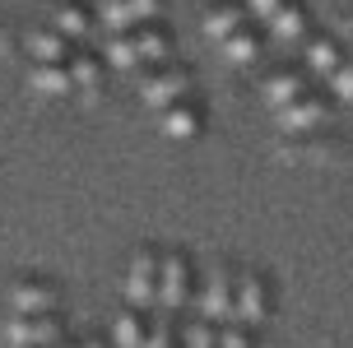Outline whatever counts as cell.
<instances>
[{
	"instance_id": "cell-11",
	"label": "cell",
	"mask_w": 353,
	"mask_h": 348,
	"mask_svg": "<svg viewBox=\"0 0 353 348\" xmlns=\"http://www.w3.org/2000/svg\"><path fill=\"white\" fill-rule=\"evenodd\" d=\"M265 33H270V42H274V47H302V42H307V33H312L307 10H302L298 0H283L279 14L265 23Z\"/></svg>"
},
{
	"instance_id": "cell-2",
	"label": "cell",
	"mask_w": 353,
	"mask_h": 348,
	"mask_svg": "<svg viewBox=\"0 0 353 348\" xmlns=\"http://www.w3.org/2000/svg\"><path fill=\"white\" fill-rule=\"evenodd\" d=\"M232 288H237L232 265H214L210 274H205V283H200V293H195V316L210 320V325H228L232 320Z\"/></svg>"
},
{
	"instance_id": "cell-18",
	"label": "cell",
	"mask_w": 353,
	"mask_h": 348,
	"mask_svg": "<svg viewBox=\"0 0 353 348\" xmlns=\"http://www.w3.org/2000/svg\"><path fill=\"white\" fill-rule=\"evenodd\" d=\"M65 65H70V79H74V88H79V93H88V98H93V93L103 88V56H98V52L74 47Z\"/></svg>"
},
{
	"instance_id": "cell-14",
	"label": "cell",
	"mask_w": 353,
	"mask_h": 348,
	"mask_svg": "<svg viewBox=\"0 0 353 348\" xmlns=\"http://www.w3.org/2000/svg\"><path fill=\"white\" fill-rule=\"evenodd\" d=\"M52 28L65 37V42H74V47H79V42H88V37H93L98 14H93L88 5H79V0H65V5H56V10H52Z\"/></svg>"
},
{
	"instance_id": "cell-10",
	"label": "cell",
	"mask_w": 353,
	"mask_h": 348,
	"mask_svg": "<svg viewBox=\"0 0 353 348\" xmlns=\"http://www.w3.org/2000/svg\"><path fill=\"white\" fill-rule=\"evenodd\" d=\"M56 302H61V293L47 278H19L10 288V311L14 316H47V311H56Z\"/></svg>"
},
{
	"instance_id": "cell-9",
	"label": "cell",
	"mask_w": 353,
	"mask_h": 348,
	"mask_svg": "<svg viewBox=\"0 0 353 348\" xmlns=\"http://www.w3.org/2000/svg\"><path fill=\"white\" fill-rule=\"evenodd\" d=\"M274 121H279V130H288V135H307V130H316V125L330 121V98H321L316 88H307L302 98H293L288 107L274 112Z\"/></svg>"
},
{
	"instance_id": "cell-22",
	"label": "cell",
	"mask_w": 353,
	"mask_h": 348,
	"mask_svg": "<svg viewBox=\"0 0 353 348\" xmlns=\"http://www.w3.org/2000/svg\"><path fill=\"white\" fill-rule=\"evenodd\" d=\"M144 348H176L172 311H159V307H154V316H149V339H144Z\"/></svg>"
},
{
	"instance_id": "cell-20",
	"label": "cell",
	"mask_w": 353,
	"mask_h": 348,
	"mask_svg": "<svg viewBox=\"0 0 353 348\" xmlns=\"http://www.w3.org/2000/svg\"><path fill=\"white\" fill-rule=\"evenodd\" d=\"M265 52V37L251 33V28H242V33H232L228 42H219V56L228 61V65H256Z\"/></svg>"
},
{
	"instance_id": "cell-21",
	"label": "cell",
	"mask_w": 353,
	"mask_h": 348,
	"mask_svg": "<svg viewBox=\"0 0 353 348\" xmlns=\"http://www.w3.org/2000/svg\"><path fill=\"white\" fill-rule=\"evenodd\" d=\"M112 339H117V348H144V339H149V311L125 307L117 316V325H112Z\"/></svg>"
},
{
	"instance_id": "cell-13",
	"label": "cell",
	"mask_w": 353,
	"mask_h": 348,
	"mask_svg": "<svg viewBox=\"0 0 353 348\" xmlns=\"http://www.w3.org/2000/svg\"><path fill=\"white\" fill-rule=\"evenodd\" d=\"M307 70H274V74H265V84H261V103L270 107V112H279V107H288L293 98H302L307 93Z\"/></svg>"
},
{
	"instance_id": "cell-17",
	"label": "cell",
	"mask_w": 353,
	"mask_h": 348,
	"mask_svg": "<svg viewBox=\"0 0 353 348\" xmlns=\"http://www.w3.org/2000/svg\"><path fill=\"white\" fill-rule=\"evenodd\" d=\"M23 47H28V61H33V65H61V61H70V52H74V42H65L52 23H47V28H33Z\"/></svg>"
},
{
	"instance_id": "cell-8",
	"label": "cell",
	"mask_w": 353,
	"mask_h": 348,
	"mask_svg": "<svg viewBox=\"0 0 353 348\" xmlns=\"http://www.w3.org/2000/svg\"><path fill=\"white\" fill-rule=\"evenodd\" d=\"M159 260L163 256L154 251H135L125 265V302L140 311H154V302H159Z\"/></svg>"
},
{
	"instance_id": "cell-12",
	"label": "cell",
	"mask_w": 353,
	"mask_h": 348,
	"mask_svg": "<svg viewBox=\"0 0 353 348\" xmlns=\"http://www.w3.org/2000/svg\"><path fill=\"white\" fill-rule=\"evenodd\" d=\"M242 28H251V14H247L242 0H219V5L205 10V37H210L214 47L228 42L232 33H242Z\"/></svg>"
},
{
	"instance_id": "cell-7",
	"label": "cell",
	"mask_w": 353,
	"mask_h": 348,
	"mask_svg": "<svg viewBox=\"0 0 353 348\" xmlns=\"http://www.w3.org/2000/svg\"><path fill=\"white\" fill-rule=\"evenodd\" d=\"M93 14H98V23H103L107 33H125V28L159 23L163 19V0H103Z\"/></svg>"
},
{
	"instance_id": "cell-3",
	"label": "cell",
	"mask_w": 353,
	"mask_h": 348,
	"mask_svg": "<svg viewBox=\"0 0 353 348\" xmlns=\"http://www.w3.org/2000/svg\"><path fill=\"white\" fill-rule=\"evenodd\" d=\"M191 88L195 84H191V70L186 65H159L140 79V103L149 112H163V107H172V103H186Z\"/></svg>"
},
{
	"instance_id": "cell-1",
	"label": "cell",
	"mask_w": 353,
	"mask_h": 348,
	"mask_svg": "<svg viewBox=\"0 0 353 348\" xmlns=\"http://www.w3.org/2000/svg\"><path fill=\"white\" fill-rule=\"evenodd\" d=\"M172 47V37L163 33L159 23H144V28H125V33H112L103 47V61L112 70H149L159 65Z\"/></svg>"
},
{
	"instance_id": "cell-19",
	"label": "cell",
	"mask_w": 353,
	"mask_h": 348,
	"mask_svg": "<svg viewBox=\"0 0 353 348\" xmlns=\"http://www.w3.org/2000/svg\"><path fill=\"white\" fill-rule=\"evenodd\" d=\"M28 84H33V93H42V98H70L74 93V79H70V65H65V61H61V65H33Z\"/></svg>"
},
{
	"instance_id": "cell-5",
	"label": "cell",
	"mask_w": 353,
	"mask_h": 348,
	"mask_svg": "<svg viewBox=\"0 0 353 348\" xmlns=\"http://www.w3.org/2000/svg\"><path fill=\"white\" fill-rule=\"evenodd\" d=\"M191 302V256L186 251H168L159 260V311H181Z\"/></svg>"
},
{
	"instance_id": "cell-26",
	"label": "cell",
	"mask_w": 353,
	"mask_h": 348,
	"mask_svg": "<svg viewBox=\"0 0 353 348\" xmlns=\"http://www.w3.org/2000/svg\"><path fill=\"white\" fill-rule=\"evenodd\" d=\"M242 5H247V14H251V19L270 23V19L279 14V5H283V0H242Z\"/></svg>"
},
{
	"instance_id": "cell-23",
	"label": "cell",
	"mask_w": 353,
	"mask_h": 348,
	"mask_svg": "<svg viewBox=\"0 0 353 348\" xmlns=\"http://www.w3.org/2000/svg\"><path fill=\"white\" fill-rule=\"evenodd\" d=\"M181 344L186 348H219V325H210V320L195 316L191 325H186V334H181Z\"/></svg>"
},
{
	"instance_id": "cell-4",
	"label": "cell",
	"mask_w": 353,
	"mask_h": 348,
	"mask_svg": "<svg viewBox=\"0 0 353 348\" xmlns=\"http://www.w3.org/2000/svg\"><path fill=\"white\" fill-rule=\"evenodd\" d=\"M61 334H65V320L47 311V316H10L0 339H5V348H56Z\"/></svg>"
},
{
	"instance_id": "cell-6",
	"label": "cell",
	"mask_w": 353,
	"mask_h": 348,
	"mask_svg": "<svg viewBox=\"0 0 353 348\" xmlns=\"http://www.w3.org/2000/svg\"><path fill=\"white\" fill-rule=\"evenodd\" d=\"M265 316H270V283L256 269H242L237 274V288H232V320L256 330Z\"/></svg>"
},
{
	"instance_id": "cell-27",
	"label": "cell",
	"mask_w": 353,
	"mask_h": 348,
	"mask_svg": "<svg viewBox=\"0 0 353 348\" xmlns=\"http://www.w3.org/2000/svg\"><path fill=\"white\" fill-rule=\"evenodd\" d=\"M65 348H107L103 339H79V344H65Z\"/></svg>"
},
{
	"instance_id": "cell-25",
	"label": "cell",
	"mask_w": 353,
	"mask_h": 348,
	"mask_svg": "<svg viewBox=\"0 0 353 348\" xmlns=\"http://www.w3.org/2000/svg\"><path fill=\"white\" fill-rule=\"evenodd\" d=\"M219 348H256V344H251V330H247V325L228 320V325H219Z\"/></svg>"
},
{
	"instance_id": "cell-16",
	"label": "cell",
	"mask_w": 353,
	"mask_h": 348,
	"mask_svg": "<svg viewBox=\"0 0 353 348\" xmlns=\"http://www.w3.org/2000/svg\"><path fill=\"white\" fill-rule=\"evenodd\" d=\"M159 116V130L168 139H195L200 130H205V116H200V107L186 98V103H172V107H163V112H154Z\"/></svg>"
},
{
	"instance_id": "cell-24",
	"label": "cell",
	"mask_w": 353,
	"mask_h": 348,
	"mask_svg": "<svg viewBox=\"0 0 353 348\" xmlns=\"http://www.w3.org/2000/svg\"><path fill=\"white\" fill-rule=\"evenodd\" d=\"M325 88H330V98H339V103H353V56H344V65L325 79Z\"/></svg>"
},
{
	"instance_id": "cell-15",
	"label": "cell",
	"mask_w": 353,
	"mask_h": 348,
	"mask_svg": "<svg viewBox=\"0 0 353 348\" xmlns=\"http://www.w3.org/2000/svg\"><path fill=\"white\" fill-rule=\"evenodd\" d=\"M302 56H307V74H316V79H330V74L344 65V47H339L335 37H325V33H307Z\"/></svg>"
}]
</instances>
